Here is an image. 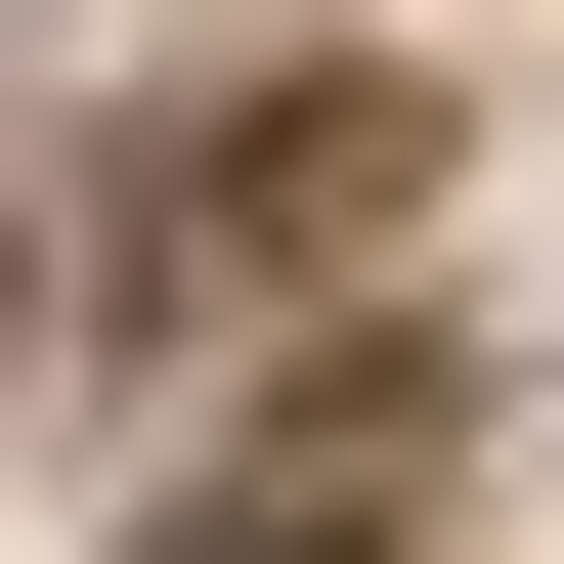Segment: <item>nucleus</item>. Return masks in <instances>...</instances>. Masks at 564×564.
<instances>
[{
    "label": "nucleus",
    "mask_w": 564,
    "mask_h": 564,
    "mask_svg": "<svg viewBox=\"0 0 564 564\" xmlns=\"http://www.w3.org/2000/svg\"><path fill=\"white\" fill-rule=\"evenodd\" d=\"M391 478H434V391H304V434H261V478H217L174 564H391Z\"/></svg>",
    "instance_id": "obj_1"
}]
</instances>
